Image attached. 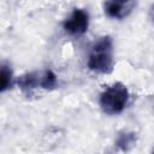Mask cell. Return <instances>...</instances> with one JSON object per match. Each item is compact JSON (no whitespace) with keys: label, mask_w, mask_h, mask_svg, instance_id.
Returning <instances> with one entry per match:
<instances>
[{"label":"cell","mask_w":154,"mask_h":154,"mask_svg":"<svg viewBox=\"0 0 154 154\" xmlns=\"http://www.w3.org/2000/svg\"><path fill=\"white\" fill-rule=\"evenodd\" d=\"M114 66L113 43L109 36L99 38L90 49L88 57V69L99 73H109Z\"/></svg>","instance_id":"obj_1"},{"label":"cell","mask_w":154,"mask_h":154,"mask_svg":"<svg viewBox=\"0 0 154 154\" xmlns=\"http://www.w3.org/2000/svg\"><path fill=\"white\" fill-rule=\"evenodd\" d=\"M128 101L129 90L120 82L107 87L100 95V106L106 114H118L123 112Z\"/></svg>","instance_id":"obj_2"},{"label":"cell","mask_w":154,"mask_h":154,"mask_svg":"<svg viewBox=\"0 0 154 154\" xmlns=\"http://www.w3.org/2000/svg\"><path fill=\"white\" fill-rule=\"evenodd\" d=\"M88 25H89L88 13L84 10L76 8L71 13V16L64 22V30L72 36H79L88 30Z\"/></svg>","instance_id":"obj_3"},{"label":"cell","mask_w":154,"mask_h":154,"mask_svg":"<svg viewBox=\"0 0 154 154\" xmlns=\"http://www.w3.org/2000/svg\"><path fill=\"white\" fill-rule=\"evenodd\" d=\"M135 0H107L106 1V13L117 19L126 17L134 8Z\"/></svg>","instance_id":"obj_4"},{"label":"cell","mask_w":154,"mask_h":154,"mask_svg":"<svg viewBox=\"0 0 154 154\" xmlns=\"http://www.w3.org/2000/svg\"><path fill=\"white\" fill-rule=\"evenodd\" d=\"M135 143H136V136H135L134 132H123V134H120L117 138V142H116V144L119 148H122L123 150L130 149Z\"/></svg>","instance_id":"obj_5"},{"label":"cell","mask_w":154,"mask_h":154,"mask_svg":"<svg viewBox=\"0 0 154 154\" xmlns=\"http://www.w3.org/2000/svg\"><path fill=\"white\" fill-rule=\"evenodd\" d=\"M12 85V70L7 65L1 66V72H0V90L5 91Z\"/></svg>","instance_id":"obj_6"},{"label":"cell","mask_w":154,"mask_h":154,"mask_svg":"<svg viewBox=\"0 0 154 154\" xmlns=\"http://www.w3.org/2000/svg\"><path fill=\"white\" fill-rule=\"evenodd\" d=\"M153 10H154V8H153Z\"/></svg>","instance_id":"obj_7"}]
</instances>
